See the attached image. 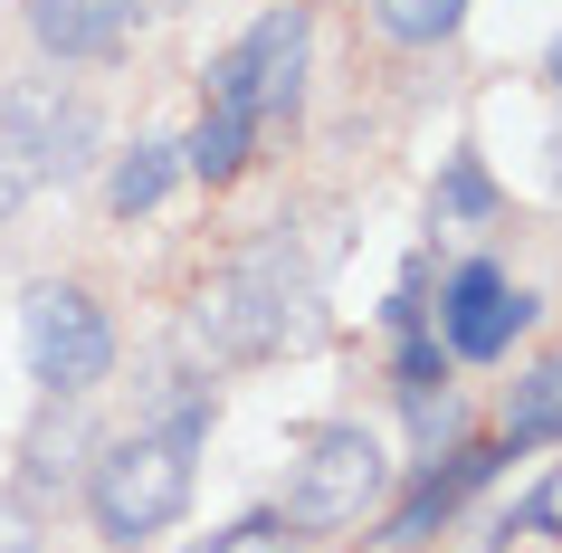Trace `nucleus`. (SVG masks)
I'll list each match as a JSON object with an SVG mask.
<instances>
[{
  "mask_svg": "<svg viewBox=\"0 0 562 553\" xmlns=\"http://www.w3.org/2000/svg\"><path fill=\"white\" fill-rule=\"evenodd\" d=\"M296 334H305V248L286 230L258 239L248 258H229L201 287V306H191V344L210 363H267Z\"/></svg>",
  "mask_w": 562,
  "mask_h": 553,
  "instance_id": "obj_1",
  "label": "nucleus"
},
{
  "mask_svg": "<svg viewBox=\"0 0 562 553\" xmlns=\"http://www.w3.org/2000/svg\"><path fill=\"white\" fill-rule=\"evenodd\" d=\"M201 439H210V401L191 391V401L162 420V430H134L115 439L105 458H95V524H105V544H144V534H162V524L191 506V458H201Z\"/></svg>",
  "mask_w": 562,
  "mask_h": 553,
  "instance_id": "obj_2",
  "label": "nucleus"
},
{
  "mask_svg": "<svg viewBox=\"0 0 562 553\" xmlns=\"http://www.w3.org/2000/svg\"><path fill=\"white\" fill-rule=\"evenodd\" d=\"M95 144V115L87 96H58V87H10L0 96V220L30 210L48 181H67Z\"/></svg>",
  "mask_w": 562,
  "mask_h": 553,
  "instance_id": "obj_3",
  "label": "nucleus"
},
{
  "mask_svg": "<svg viewBox=\"0 0 562 553\" xmlns=\"http://www.w3.org/2000/svg\"><path fill=\"white\" fill-rule=\"evenodd\" d=\"M382 477H391L382 439L353 430V420H334V430L305 439L296 477H286V524H296V534H344V524H362V506L382 496Z\"/></svg>",
  "mask_w": 562,
  "mask_h": 553,
  "instance_id": "obj_4",
  "label": "nucleus"
},
{
  "mask_svg": "<svg viewBox=\"0 0 562 553\" xmlns=\"http://www.w3.org/2000/svg\"><path fill=\"white\" fill-rule=\"evenodd\" d=\"M20 344H30V373L48 381L58 401L95 391L105 363H115V334H105V316H95L87 287H30V306H20Z\"/></svg>",
  "mask_w": 562,
  "mask_h": 553,
  "instance_id": "obj_5",
  "label": "nucleus"
},
{
  "mask_svg": "<svg viewBox=\"0 0 562 553\" xmlns=\"http://www.w3.org/2000/svg\"><path fill=\"white\" fill-rule=\"evenodd\" d=\"M305 96V10H267L229 58L210 67V106H238L258 124H286Z\"/></svg>",
  "mask_w": 562,
  "mask_h": 553,
  "instance_id": "obj_6",
  "label": "nucleus"
},
{
  "mask_svg": "<svg viewBox=\"0 0 562 553\" xmlns=\"http://www.w3.org/2000/svg\"><path fill=\"white\" fill-rule=\"evenodd\" d=\"M525 324H533V296H525V287H505V277H496L486 258L448 277V306H439L448 353H468V363H496V353L515 344Z\"/></svg>",
  "mask_w": 562,
  "mask_h": 553,
  "instance_id": "obj_7",
  "label": "nucleus"
},
{
  "mask_svg": "<svg viewBox=\"0 0 562 553\" xmlns=\"http://www.w3.org/2000/svg\"><path fill=\"white\" fill-rule=\"evenodd\" d=\"M144 0H30V38L48 58H105L124 30H134Z\"/></svg>",
  "mask_w": 562,
  "mask_h": 553,
  "instance_id": "obj_8",
  "label": "nucleus"
},
{
  "mask_svg": "<svg viewBox=\"0 0 562 553\" xmlns=\"http://www.w3.org/2000/svg\"><path fill=\"white\" fill-rule=\"evenodd\" d=\"M505 458H515V439H505V449H448V467H429V487H419L411 506L391 516V534H382V544H429V534H439V516H458V496H468V487H486V477H496Z\"/></svg>",
  "mask_w": 562,
  "mask_h": 553,
  "instance_id": "obj_9",
  "label": "nucleus"
},
{
  "mask_svg": "<svg viewBox=\"0 0 562 553\" xmlns=\"http://www.w3.org/2000/svg\"><path fill=\"white\" fill-rule=\"evenodd\" d=\"M248 134H258V115H238V106H210V115L191 124V144H181V173L229 181L238 163H248Z\"/></svg>",
  "mask_w": 562,
  "mask_h": 553,
  "instance_id": "obj_10",
  "label": "nucleus"
},
{
  "mask_svg": "<svg viewBox=\"0 0 562 553\" xmlns=\"http://www.w3.org/2000/svg\"><path fill=\"white\" fill-rule=\"evenodd\" d=\"M505 439L533 449V439H562V353H543L525 381H515V410H505Z\"/></svg>",
  "mask_w": 562,
  "mask_h": 553,
  "instance_id": "obj_11",
  "label": "nucleus"
},
{
  "mask_svg": "<svg viewBox=\"0 0 562 553\" xmlns=\"http://www.w3.org/2000/svg\"><path fill=\"white\" fill-rule=\"evenodd\" d=\"M172 173H181V144H134V153L115 163V181H105V201L134 220V210H153L162 191H172Z\"/></svg>",
  "mask_w": 562,
  "mask_h": 553,
  "instance_id": "obj_12",
  "label": "nucleus"
},
{
  "mask_svg": "<svg viewBox=\"0 0 562 553\" xmlns=\"http://www.w3.org/2000/svg\"><path fill=\"white\" fill-rule=\"evenodd\" d=\"M372 20H382L391 38H411V48H429V38H448L458 20H468V0H372Z\"/></svg>",
  "mask_w": 562,
  "mask_h": 553,
  "instance_id": "obj_13",
  "label": "nucleus"
},
{
  "mask_svg": "<svg viewBox=\"0 0 562 553\" xmlns=\"http://www.w3.org/2000/svg\"><path fill=\"white\" fill-rule=\"evenodd\" d=\"M496 210V181L476 173V163H448V181H439V220H486Z\"/></svg>",
  "mask_w": 562,
  "mask_h": 553,
  "instance_id": "obj_14",
  "label": "nucleus"
},
{
  "mask_svg": "<svg viewBox=\"0 0 562 553\" xmlns=\"http://www.w3.org/2000/svg\"><path fill=\"white\" fill-rule=\"evenodd\" d=\"M201 553H286V524H277V516H248V524H229V534H210Z\"/></svg>",
  "mask_w": 562,
  "mask_h": 553,
  "instance_id": "obj_15",
  "label": "nucleus"
},
{
  "mask_svg": "<svg viewBox=\"0 0 562 553\" xmlns=\"http://www.w3.org/2000/svg\"><path fill=\"white\" fill-rule=\"evenodd\" d=\"M429 381H439V344L411 334V353H401V391H429Z\"/></svg>",
  "mask_w": 562,
  "mask_h": 553,
  "instance_id": "obj_16",
  "label": "nucleus"
},
{
  "mask_svg": "<svg viewBox=\"0 0 562 553\" xmlns=\"http://www.w3.org/2000/svg\"><path fill=\"white\" fill-rule=\"evenodd\" d=\"M0 553H38V534H30V516H20V506H10V496H0Z\"/></svg>",
  "mask_w": 562,
  "mask_h": 553,
  "instance_id": "obj_17",
  "label": "nucleus"
},
{
  "mask_svg": "<svg viewBox=\"0 0 562 553\" xmlns=\"http://www.w3.org/2000/svg\"><path fill=\"white\" fill-rule=\"evenodd\" d=\"M553 96H562V48H553Z\"/></svg>",
  "mask_w": 562,
  "mask_h": 553,
  "instance_id": "obj_18",
  "label": "nucleus"
}]
</instances>
